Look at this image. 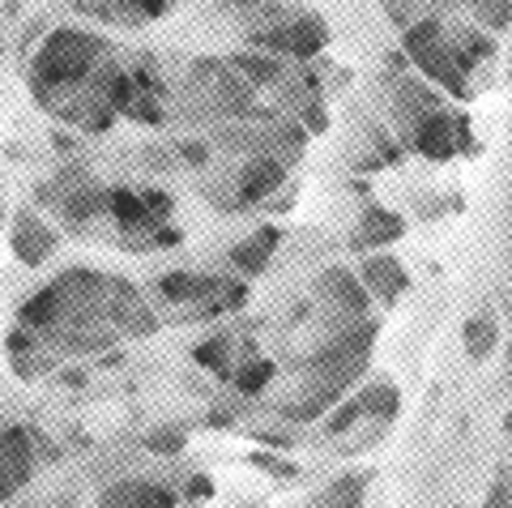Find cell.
Segmentation results:
<instances>
[{"label":"cell","instance_id":"ba28073f","mask_svg":"<svg viewBox=\"0 0 512 508\" xmlns=\"http://www.w3.org/2000/svg\"><path fill=\"white\" fill-rule=\"evenodd\" d=\"M180 496L158 483V479H124V483H111L107 491H99L94 508H175Z\"/></svg>","mask_w":512,"mask_h":508},{"label":"cell","instance_id":"484cf974","mask_svg":"<svg viewBox=\"0 0 512 508\" xmlns=\"http://www.w3.org/2000/svg\"><path fill=\"white\" fill-rule=\"evenodd\" d=\"M470 13H474V22L483 26V30H508V22H512V5L508 0H478V5H470Z\"/></svg>","mask_w":512,"mask_h":508},{"label":"cell","instance_id":"603a6c76","mask_svg":"<svg viewBox=\"0 0 512 508\" xmlns=\"http://www.w3.org/2000/svg\"><path fill=\"white\" fill-rule=\"evenodd\" d=\"M274 359H248L239 372H231V380H235V389L244 393V398H256V393H265L269 389V380H274Z\"/></svg>","mask_w":512,"mask_h":508},{"label":"cell","instance_id":"ffe728a7","mask_svg":"<svg viewBox=\"0 0 512 508\" xmlns=\"http://www.w3.org/2000/svg\"><path fill=\"white\" fill-rule=\"evenodd\" d=\"M367 483H372V474H359V470L355 474H342V479L329 483V491L320 496V504H325V508H359Z\"/></svg>","mask_w":512,"mask_h":508},{"label":"cell","instance_id":"8fae6325","mask_svg":"<svg viewBox=\"0 0 512 508\" xmlns=\"http://www.w3.org/2000/svg\"><path fill=\"white\" fill-rule=\"evenodd\" d=\"M402 231H406L402 214L384 210V205H367V210L359 214L355 235H350V248H355V252H367V248H389V244L402 240Z\"/></svg>","mask_w":512,"mask_h":508},{"label":"cell","instance_id":"ac0fdd59","mask_svg":"<svg viewBox=\"0 0 512 508\" xmlns=\"http://www.w3.org/2000/svg\"><path fill=\"white\" fill-rule=\"evenodd\" d=\"M107 214L120 222V231L124 235H133V231H146L150 227V218L146 210H141V197L133 193V188H107Z\"/></svg>","mask_w":512,"mask_h":508},{"label":"cell","instance_id":"1f68e13d","mask_svg":"<svg viewBox=\"0 0 512 508\" xmlns=\"http://www.w3.org/2000/svg\"><path fill=\"white\" fill-rule=\"evenodd\" d=\"M325 129H329V107L325 103L303 107V133H325Z\"/></svg>","mask_w":512,"mask_h":508},{"label":"cell","instance_id":"52a82bcc","mask_svg":"<svg viewBox=\"0 0 512 508\" xmlns=\"http://www.w3.org/2000/svg\"><path fill=\"white\" fill-rule=\"evenodd\" d=\"M9 244H13V257H18L22 265L30 269H39L47 257L56 252L60 244V235L47 227V222L35 214V210H18L13 214V231H9Z\"/></svg>","mask_w":512,"mask_h":508},{"label":"cell","instance_id":"4fadbf2b","mask_svg":"<svg viewBox=\"0 0 512 508\" xmlns=\"http://www.w3.org/2000/svg\"><path fill=\"white\" fill-rule=\"evenodd\" d=\"M316 295L320 299H333V304H338L346 316H363L367 304H372L367 291L359 287V278L350 274V269H342V265H333V269H325V274L316 278Z\"/></svg>","mask_w":512,"mask_h":508},{"label":"cell","instance_id":"e575fe53","mask_svg":"<svg viewBox=\"0 0 512 508\" xmlns=\"http://www.w3.org/2000/svg\"><path fill=\"white\" fill-rule=\"evenodd\" d=\"M376 146H380V158H384V163H397V158H402V150H397V141H389L384 133H376Z\"/></svg>","mask_w":512,"mask_h":508},{"label":"cell","instance_id":"836d02e7","mask_svg":"<svg viewBox=\"0 0 512 508\" xmlns=\"http://www.w3.org/2000/svg\"><path fill=\"white\" fill-rule=\"evenodd\" d=\"M252 466H261V470H269V474H282V479H295V466L274 462V457H269V453H256V457H252Z\"/></svg>","mask_w":512,"mask_h":508},{"label":"cell","instance_id":"d590c367","mask_svg":"<svg viewBox=\"0 0 512 508\" xmlns=\"http://www.w3.org/2000/svg\"><path fill=\"white\" fill-rule=\"evenodd\" d=\"M180 154L188 158V163H205V158H210V150H205L201 141H184V146H180Z\"/></svg>","mask_w":512,"mask_h":508},{"label":"cell","instance_id":"2e32d148","mask_svg":"<svg viewBox=\"0 0 512 508\" xmlns=\"http://www.w3.org/2000/svg\"><path fill=\"white\" fill-rule=\"evenodd\" d=\"M278 244H282V231L278 227H261L256 235H248V240H239L231 248V265L244 269V274H265L269 261H274Z\"/></svg>","mask_w":512,"mask_h":508},{"label":"cell","instance_id":"74e56055","mask_svg":"<svg viewBox=\"0 0 512 508\" xmlns=\"http://www.w3.org/2000/svg\"><path fill=\"white\" fill-rule=\"evenodd\" d=\"M210 427H231V410H214V415H210Z\"/></svg>","mask_w":512,"mask_h":508},{"label":"cell","instance_id":"e0dca14e","mask_svg":"<svg viewBox=\"0 0 512 508\" xmlns=\"http://www.w3.org/2000/svg\"><path fill=\"white\" fill-rule=\"evenodd\" d=\"M461 342H466V355L474 359V363H483L495 346H500V321H495L491 312H478V316H470L466 325H461Z\"/></svg>","mask_w":512,"mask_h":508},{"label":"cell","instance_id":"d6986e66","mask_svg":"<svg viewBox=\"0 0 512 508\" xmlns=\"http://www.w3.org/2000/svg\"><path fill=\"white\" fill-rule=\"evenodd\" d=\"M231 69H239L244 73V82L248 86H274V82H282V60H274V56H261V52H239L235 60H231Z\"/></svg>","mask_w":512,"mask_h":508},{"label":"cell","instance_id":"44dd1931","mask_svg":"<svg viewBox=\"0 0 512 508\" xmlns=\"http://www.w3.org/2000/svg\"><path fill=\"white\" fill-rule=\"evenodd\" d=\"M99 210H107V188H99V184H86V188H77L73 197H64V214H69L73 227L90 222Z\"/></svg>","mask_w":512,"mask_h":508},{"label":"cell","instance_id":"5b68a950","mask_svg":"<svg viewBox=\"0 0 512 508\" xmlns=\"http://www.w3.org/2000/svg\"><path fill=\"white\" fill-rule=\"evenodd\" d=\"M35 474V432L26 427H5L0 432V500H9Z\"/></svg>","mask_w":512,"mask_h":508},{"label":"cell","instance_id":"6da1fadb","mask_svg":"<svg viewBox=\"0 0 512 508\" xmlns=\"http://www.w3.org/2000/svg\"><path fill=\"white\" fill-rule=\"evenodd\" d=\"M107 56V39L90 35V30L77 26H60L43 39L35 65H30V82H35V94L47 99V90H69L82 86L86 77H94V69L103 65Z\"/></svg>","mask_w":512,"mask_h":508},{"label":"cell","instance_id":"83f0119b","mask_svg":"<svg viewBox=\"0 0 512 508\" xmlns=\"http://www.w3.org/2000/svg\"><path fill=\"white\" fill-rule=\"evenodd\" d=\"M427 13H431V5H384V18H389L397 30H402V35H406L414 22H423Z\"/></svg>","mask_w":512,"mask_h":508},{"label":"cell","instance_id":"7c38bea8","mask_svg":"<svg viewBox=\"0 0 512 508\" xmlns=\"http://www.w3.org/2000/svg\"><path fill=\"white\" fill-rule=\"evenodd\" d=\"M227 291V282L214 274H188V269H175V274H163L158 282V295L167 304H201V299H218Z\"/></svg>","mask_w":512,"mask_h":508},{"label":"cell","instance_id":"4316f807","mask_svg":"<svg viewBox=\"0 0 512 508\" xmlns=\"http://www.w3.org/2000/svg\"><path fill=\"white\" fill-rule=\"evenodd\" d=\"M188 444V436L180 432V427H158V432L146 436V449L150 453H163V457H175Z\"/></svg>","mask_w":512,"mask_h":508},{"label":"cell","instance_id":"9c48e42d","mask_svg":"<svg viewBox=\"0 0 512 508\" xmlns=\"http://www.w3.org/2000/svg\"><path fill=\"white\" fill-rule=\"evenodd\" d=\"M414 150L431 163H444V158L457 154V120L448 116L444 107H431L423 116H414Z\"/></svg>","mask_w":512,"mask_h":508},{"label":"cell","instance_id":"3957f363","mask_svg":"<svg viewBox=\"0 0 512 508\" xmlns=\"http://www.w3.org/2000/svg\"><path fill=\"white\" fill-rule=\"evenodd\" d=\"M372 342H376V325H372V321H363V325H355V329L338 333L333 342L316 346V351H312L308 359H303V368L320 376V385H316V389L338 393V398H342L350 380H355V376L367 368Z\"/></svg>","mask_w":512,"mask_h":508},{"label":"cell","instance_id":"f1b7e54d","mask_svg":"<svg viewBox=\"0 0 512 508\" xmlns=\"http://www.w3.org/2000/svg\"><path fill=\"white\" fill-rule=\"evenodd\" d=\"M487 508H512V479H508V466L495 470V479L487 487Z\"/></svg>","mask_w":512,"mask_h":508},{"label":"cell","instance_id":"8992f818","mask_svg":"<svg viewBox=\"0 0 512 508\" xmlns=\"http://www.w3.org/2000/svg\"><path fill=\"white\" fill-rule=\"evenodd\" d=\"M77 13H86L94 22H107V26H150V22H163L171 5L167 0H73Z\"/></svg>","mask_w":512,"mask_h":508},{"label":"cell","instance_id":"8d00e7d4","mask_svg":"<svg viewBox=\"0 0 512 508\" xmlns=\"http://www.w3.org/2000/svg\"><path fill=\"white\" fill-rule=\"evenodd\" d=\"M154 244H180V231H171V227L154 231Z\"/></svg>","mask_w":512,"mask_h":508},{"label":"cell","instance_id":"f546056e","mask_svg":"<svg viewBox=\"0 0 512 508\" xmlns=\"http://www.w3.org/2000/svg\"><path fill=\"white\" fill-rule=\"evenodd\" d=\"M359 419H363V406H359V398H355V402H346L338 415L325 423V436H342V432H350V427H355Z\"/></svg>","mask_w":512,"mask_h":508},{"label":"cell","instance_id":"7a4b0ae2","mask_svg":"<svg viewBox=\"0 0 512 508\" xmlns=\"http://www.w3.org/2000/svg\"><path fill=\"white\" fill-rule=\"evenodd\" d=\"M402 47H406V56L414 60V65L427 73V82H440L448 94H466V82H470L474 65L457 56V47H453V39L444 35V22H440L436 9H431L423 22H414L406 30Z\"/></svg>","mask_w":512,"mask_h":508},{"label":"cell","instance_id":"4dcf8cb0","mask_svg":"<svg viewBox=\"0 0 512 508\" xmlns=\"http://www.w3.org/2000/svg\"><path fill=\"white\" fill-rule=\"evenodd\" d=\"M128 116H133L137 124H163V103L158 99H133V107H128Z\"/></svg>","mask_w":512,"mask_h":508},{"label":"cell","instance_id":"d4e9b609","mask_svg":"<svg viewBox=\"0 0 512 508\" xmlns=\"http://www.w3.org/2000/svg\"><path fill=\"white\" fill-rule=\"evenodd\" d=\"M453 47H457V56H461V60H470V65H478V60H491V56H495V39L483 35V30H470V26L453 39Z\"/></svg>","mask_w":512,"mask_h":508},{"label":"cell","instance_id":"9a60e30c","mask_svg":"<svg viewBox=\"0 0 512 508\" xmlns=\"http://www.w3.org/2000/svg\"><path fill=\"white\" fill-rule=\"evenodd\" d=\"M18 321H22L26 333H30V329H56L60 321H69V295H64L56 282H47L39 295H30L26 304H22Z\"/></svg>","mask_w":512,"mask_h":508},{"label":"cell","instance_id":"277c9868","mask_svg":"<svg viewBox=\"0 0 512 508\" xmlns=\"http://www.w3.org/2000/svg\"><path fill=\"white\" fill-rule=\"evenodd\" d=\"M252 47H261L269 56H295V60H312L329 47V26L325 18H316L312 9H291V13H278L269 30H256Z\"/></svg>","mask_w":512,"mask_h":508},{"label":"cell","instance_id":"5bb4252c","mask_svg":"<svg viewBox=\"0 0 512 508\" xmlns=\"http://www.w3.org/2000/svg\"><path fill=\"white\" fill-rule=\"evenodd\" d=\"M282 180H286L282 158L261 154L256 163H248L244 171H239V205H256V201H265L269 193H278Z\"/></svg>","mask_w":512,"mask_h":508},{"label":"cell","instance_id":"cb8c5ba5","mask_svg":"<svg viewBox=\"0 0 512 508\" xmlns=\"http://www.w3.org/2000/svg\"><path fill=\"white\" fill-rule=\"evenodd\" d=\"M192 359H197V368H210L218 376H231V338H227V333H218V338L201 342L197 351H192Z\"/></svg>","mask_w":512,"mask_h":508},{"label":"cell","instance_id":"30bf717a","mask_svg":"<svg viewBox=\"0 0 512 508\" xmlns=\"http://www.w3.org/2000/svg\"><path fill=\"white\" fill-rule=\"evenodd\" d=\"M355 278H363L359 287L367 291V299H380V304H397V299L406 295V287H410V274H406V265L402 261H393V257H367L363 261V269Z\"/></svg>","mask_w":512,"mask_h":508},{"label":"cell","instance_id":"7402d4cb","mask_svg":"<svg viewBox=\"0 0 512 508\" xmlns=\"http://www.w3.org/2000/svg\"><path fill=\"white\" fill-rule=\"evenodd\" d=\"M359 406H363V415L389 423V419H397V410H402V393H397V385H389V380H380V385L363 393Z\"/></svg>","mask_w":512,"mask_h":508},{"label":"cell","instance_id":"d6a6232c","mask_svg":"<svg viewBox=\"0 0 512 508\" xmlns=\"http://www.w3.org/2000/svg\"><path fill=\"white\" fill-rule=\"evenodd\" d=\"M184 496H188V500H210V496H214V483L205 479V474H192V479L184 483Z\"/></svg>","mask_w":512,"mask_h":508}]
</instances>
